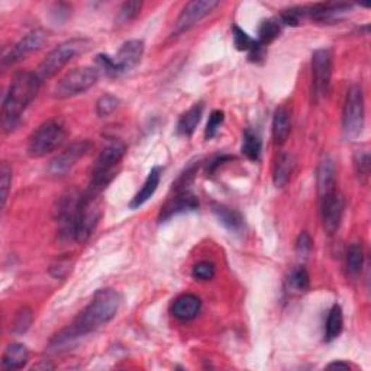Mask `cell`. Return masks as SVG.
<instances>
[{
  "instance_id": "cell-40",
  "label": "cell",
  "mask_w": 371,
  "mask_h": 371,
  "mask_svg": "<svg viewBox=\"0 0 371 371\" xmlns=\"http://www.w3.org/2000/svg\"><path fill=\"white\" fill-rule=\"evenodd\" d=\"M313 250V240L312 236L309 235V232L303 231L296 240V253L300 257H306L310 254V251Z\"/></svg>"
},
{
  "instance_id": "cell-17",
  "label": "cell",
  "mask_w": 371,
  "mask_h": 371,
  "mask_svg": "<svg viewBox=\"0 0 371 371\" xmlns=\"http://www.w3.org/2000/svg\"><path fill=\"white\" fill-rule=\"evenodd\" d=\"M316 186L320 197L336 189V167H335V162L329 155L324 157L320 164H317Z\"/></svg>"
},
{
  "instance_id": "cell-5",
  "label": "cell",
  "mask_w": 371,
  "mask_h": 371,
  "mask_svg": "<svg viewBox=\"0 0 371 371\" xmlns=\"http://www.w3.org/2000/svg\"><path fill=\"white\" fill-rule=\"evenodd\" d=\"M67 137L66 126L59 119H49L38 126L28 141V155L41 158L61 147Z\"/></svg>"
},
{
  "instance_id": "cell-8",
  "label": "cell",
  "mask_w": 371,
  "mask_h": 371,
  "mask_svg": "<svg viewBox=\"0 0 371 371\" xmlns=\"http://www.w3.org/2000/svg\"><path fill=\"white\" fill-rule=\"evenodd\" d=\"M332 54L328 48H320L312 56V96L316 103L322 102L331 86Z\"/></svg>"
},
{
  "instance_id": "cell-19",
  "label": "cell",
  "mask_w": 371,
  "mask_h": 371,
  "mask_svg": "<svg viewBox=\"0 0 371 371\" xmlns=\"http://www.w3.org/2000/svg\"><path fill=\"white\" fill-rule=\"evenodd\" d=\"M212 214L219 221V224L232 233H238L244 229V218L240 212L222 205V203H212Z\"/></svg>"
},
{
  "instance_id": "cell-13",
  "label": "cell",
  "mask_w": 371,
  "mask_h": 371,
  "mask_svg": "<svg viewBox=\"0 0 371 371\" xmlns=\"http://www.w3.org/2000/svg\"><path fill=\"white\" fill-rule=\"evenodd\" d=\"M321 199V219L324 229L328 233L336 232L341 225L343 214V197L335 189L331 193L320 197Z\"/></svg>"
},
{
  "instance_id": "cell-20",
  "label": "cell",
  "mask_w": 371,
  "mask_h": 371,
  "mask_svg": "<svg viewBox=\"0 0 371 371\" xmlns=\"http://www.w3.org/2000/svg\"><path fill=\"white\" fill-rule=\"evenodd\" d=\"M160 180H162V169L155 166L148 173V176L142 184V188L138 190V193L134 197H132L129 207L130 209H138L144 203H147L154 196V193L157 192L158 186H160Z\"/></svg>"
},
{
  "instance_id": "cell-18",
  "label": "cell",
  "mask_w": 371,
  "mask_h": 371,
  "mask_svg": "<svg viewBox=\"0 0 371 371\" xmlns=\"http://www.w3.org/2000/svg\"><path fill=\"white\" fill-rule=\"evenodd\" d=\"M202 309V300L192 293H184L178 296L173 306H171V313L174 317H177L178 321H192L200 313Z\"/></svg>"
},
{
  "instance_id": "cell-25",
  "label": "cell",
  "mask_w": 371,
  "mask_h": 371,
  "mask_svg": "<svg viewBox=\"0 0 371 371\" xmlns=\"http://www.w3.org/2000/svg\"><path fill=\"white\" fill-rule=\"evenodd\" d=\"M243 154L251 162H258L262 152V140L257 130L247 128L243 134Z\"/></svg>"
},
{
  "instance_id": "cell-12",
  "label": "cell",
  "mask_w": 371,
  "mask_h": 371,
  "mask_svg": "<svg viewBox=\"0 0 371 371\" xmlns=\"http://www.w3.org/2000/svg\"><path fill=\"white\" fill-rule=\"evenodd\" d=\"M218 6L219 2H217V0H195V2H189L183 8L176 20V32L181 34L192 30L193 26H196Z\"/></svg>"
},
{
  "instance_id": "cell-32",
  "label": "cell",
  "mask_w": 371,
  "mask_h": 371,
  "mask_svg": "<svg viewBox=\"0 0 371 371\" xmlns=\"http://www.w3.org/2000/svg\"><path fill=\"white\" fill-rule=\"evenodd\" d=\"M232 34H233V44L238 51H247L250 52L255 45L257 39L251 38L244 30H241L238 25L232 26Z\"/></svg>"
},
{
  "instance_id": "cell-11",
  "label": "cell",
  "mask_w": 371,
  "mask_h": 371,
  "mask_svg": "<svg viewBox=\"0 0 371 371\" xmlns=\"http://www.w3.org/2000/svg\"><path fill=\"white\" fill-rule=\"evenodd\" d=\"M92 150V144L86 140L73 142L70 147H67L61 154L54 157L48 166V171L51 176L54 177H63L66 176L78 160L85 158Z\"/></svg>"
},
{
  "instance_id": "cell-31",
  "label": "cell",
  "mask_w": 371,
  "mask_h": 371,
  "mask_svg": "<svg viewBox=\"0 0 371 371\" xmlns=\"http://www.w3.org/2000/svg\"><path fill=\"white\" fill-rule=\"evenodd\" d=\"M119 106V99L114 95H103L96 102V114L99 118H106L112 115Z\"/></svg>"
},
{
  "instance_id": "cell-41",
  "label": "cell",
  "mask_w": 371,
  "mask_h": 371,
  "mask_svg": "<svg viewBox=\"0 0 371 371\" xmlns=\"http://www.w3.org/2000/svg\"><path fill=\"white\" fill-rule=\"evenodd\" d=\"M327 368H341V370H350V364L347 363H342V361H335V363H331L328 364Z\"/></svg>"
},
{
  "instance_id": "cell-28",
  "label": "cell",
  "mask_w": 371,
  "mask_h": 371,
  "mask_svg": "<svg viewBox=\"0 0 371 371\" xmlns=\"http://www.w3.org/2000/svg\"><path fill=\"white\" fill-rule=\"evenodd\" d=\"M287 290L291 293H305L310 287V277L305 267H296L291 270L286 279Z\"/></svg>"
},
{
  "instance_id": "cell-14",
  "label": "cell",
  "mask_w": 371,
  "mask_h": 371,
  "mask_svg": "<svg viewBox=\"0 0 371 371\" xmlns=\"http://www.w3.org/2000/svg\"><path fill=\"white\" fill-rule=\"evenodd\" d=\"M144 49H145V45L140 39L126 41L118 51V54L114 57L118 75L125 74L130 71L132 68H135L144 56Z\"/></svg>"
},
{
  "instance_id": "cell-26",
  "label": "cell",
  "mask_w": 371,
  "mask_h": 371,
  "mask_svg": "<svg viewBox=\"0 0 371 371\" xmlns=\"http://www.w3.org/2000/svg\"><path fill=\"white\" fill-rule=\"evenodd\" d=\"M283 30V23L280 22L279 18H270L262 20L260 28H258V42L262 47H267L269 44H272L273 41H276Z\"/></svg>"
},
{
  "instance_id": "cell-7",
  "label": "cell",
  "mask_w": 371,
  "mask_h": 371,
  "mask_svg": "<svg viewBox=\"0 0 371 371\" xmlns=\"http://www.w3.org/2000/svg\"><path fill=\"white\" fill-rule=\"evenodd\" d=\"M364 115H365V106H364L363 89L354 85L347 92L342 109V128H343V134H346L348 138H355L361 134V130L364 128Z\"/></svg>"
},
{
  "instance_id": "cell-33",
  "label": "cell",
  "mask_w": 371,
  "mask_h": 371,
  "mask_svg": "<svg viewBox=\"0 0 371 371\" xmlns=\"http://www.w3.org/2000/svg\"><path fill=\"white\" fill-rule=\"evenodd\" d=\"M32 321H34V315H32V310L30 308H23L20 309L16 316H15V321H13V332L18 334V335H22L25 334L26 331H28L32 325Z\"/></svg>"
},
{
  "instance_id": "cell-10",
  "label": "cell",
  "mask_w": 371,
  "mask_h": 371,
  "mask_svg": "<svg viewBox=\"0 0 371 371\" xmlns=\"http://www.w3.org/2000/svg\"><path fill=\"white\" fill-rule=\"evenodd\" d=\"M96 200L85 199L80 195V200H78V206L75 212V221H74V241L77 243L87 241L99 224L100 209Z\"/></svg>"
},
{
  "instance_id": "cell-23",
  "label": "cell",
  "mask_w": 371,
  "mask_h": 371,
  "mask_svg": "<svg viewBox=\"0 0 371 371\" xmlns=\"http://www.w3.org/2000/svg\"><path fill=\"white\" fill-rule=\"evenodd\" d=\"M295 157L290 152H281L276 158V164L273 170V180L277 188H284V186L288 183L291 174H293L295 170Z\"/></svg>"
},
{
  "instance_id": "cell-3",
  "label": "cell",
  "mask_w": 371,
  "mask_h": 371,
  "mask_svg": "<svg viewBox=\"0 0 371 371\" xmlns=\"http://www.w3.org/2000/svg\"><path fill=\"white\" fill-rule=\"evenodd\" d=\"M125 152H126V145L119 140L112 141L100 151L93 166L87 189L82 193L85 199L95 200L100 196V193L106 188H108L116 176L115 169L122 162Z\"/></svg>"
},
{
  "instance_id": "cell-37",
  "label": "cell",
  "mask_w": 371,
  "mask_h": 371,
  "mask_svg": "<svg viewBox=\"0 0 371 371\" xmlns=\"http://www.w3.org/2000/svg\"><path fill=\"white\" fill-rule=\"evenodd\" d=\"M305 16H308V8H291L284 11L279 19L283 26H298Z\"/></svg>"
},
{
  "instance_id": "cell-35",
  "label": "cell",
  "mask_w": 371,
  "mask_h": 371,
  "mask_svg": "<svg viewBox=\"0 0 371 371\" xmlns=\"http://www.w3.org/2000/svg\"><path fill=\"white\" fill-rule=\"evenodd\" d=\"M11 186H12V167L9 166V163L4 162L2 167H0V190H2V209L6 206Z\"/></svg>"
},
{
  "instance_id": "cell-15",
  "label": "cell",
  "mask_w": 371,
  "mask_h": 371,
  "mask_svg": "<svg viewBox=\"0 0 371 371\" xmlns=\"http://www.w3.org/2000/svg\"><path fill=\"white\" fill-rule=\"evenodd\" d=\"M197 207H199V200L193 193H190L189 190L176 192V196L169 199L166 205L162 207L160 215H158V221L166 222L176 215L186 214V212H193Z\"/></svg>"
},
{
  "instance_id": "cell-2",
  "label": "cell",
  "mask_w": 371,
  "mask_h": 371,
  "mask_svg": "<svg viewBox=\"0 0 371 371\" xmlns=\"http://www.w3.org/2000/svg\"><path fill=\"white\" fill-rule=\"evenodd\" d=\"M41 83L37 74L31 71H19L13 75L2 103V128L5 132L16 129L22 114L37 97Z\"/></svg>"
},
{
  "instance_id": "cell-39",
  "label": "cell",
  "mask_w": 371,
  "mask_h": 371,
  "mask_svg": "<svg viewBox=\"0 0 371 371\" xmlns=\"http://www.w3.org/2000/svg\"><path fill=\"white\" fill-rule=\"evenodd\" d=\"M71 272V261L68 258H60L51 264L49 273L54 279H64Z\"/></svg>"
},
{
  "instance_id": "cell-6",
  "label": "cell",
  "mask_w": 371,
  "mask_h": 371,
  "mask_svg": "<svg viewBox=\"0 0 371 371\" xmlns=\"http://www.w3.org/2000/svg\"><path fill=\"white\" fill-rule=\"evenodd\" d=\"M99 80V70L96 67H78L68 71L52 90V97L64 100L90 90Z\"/></svg>"
},
{
  "instance_id": "cell-29",
  "label": "cell",
  "mask_w": 371,
  "mask_h": 371,
  "mask_svg": "<svg viewBox=\"0 0 371 371\" xmlns=\"http://www.w3.org/2000/svg\"><path fill=\"white\" fill-rule=\"evenodd\" d=\"M363 264H364V250L361 244L354 243L347 250V257H346L347 273L353 277L358 276L363 269Z\"/></svg>"
},
{
  "instance_id": "cell-4",
  "label": "cell",
  "mask_w": 371,
  "mask_h": 371,
  "mask_svg": "<svg viewBox=\"0 0 371 371\" xmlns=\"http://www.w3.org/2000/svg\"><path fill=\"white\" fill-rule=\"evenodd\" d=\"M89 47L90 42L85 38H73L61 42L41 61L35 71L37 77L41 82L49 80V78H52L61 68H64L75 56L87 51Z\"/></svg>"
},
{
  "instance_id": "cell-1",
  "label": "cell",
  "mask_w": 371,
  "mask_h": 371,
  "mask_svg": "<svg viewBox=\"0 0 371 371\" xmlns=\"http://www.w3.org/2000/svg\"><path fill=\"white\" fill-rule=\"evenodd\" d=\"M122 302H123L122 295L118 290L114 288L97 290L92 302L80 313H78L73 324L51 339L49 348L56 351L64 350L68 346H71L75 339L86 336L97 331L99 328L108 325L118 315Z\"/></svg>"
},
{
  "instance_id": "cell-34",
  "label": "cell",
  "mask_w": 371,
  "mask_h": 371,
  "mask_svg": "<svg viewBox=\"0 0 371 371\" xmlns=\"http://www.w3.org/2000/svg\"><path fill=\"white\" fill-rule=\"evenodd\" d=\"M141 8H142L141 2H126V4H123L122 8L119 9L116 22L119 25H125V23H128L130 20H134L140 15Z\"/></svg>"
},
{
  "instance_id": "cell-9",
  "label": "cell",
  "mask_w": 371,
  "mask_h": 371,
  "mask_svg": "<svg viewBox=\"0 0 371 371\" xmlns=\"http://www.w3.org/2000/svg\"><path fill=\"white\" fill-rule=\"evenodd\" d=\"M48 39V34L42 28H37L26 34L22 39H19L11 49H8L2 57V68L8 70L15 64L20 63L26 57H30L34 52L39 51Z\"/></svg>"
},
{
  "instance_id": "cell-21",
  "label": "cell",
  "mask_w": 371,
  "mask_h": 371,
  "mask_svg": "<svg viewBox=\"0 0 371 371\" xmlns=\"http://www.w3.org/2000/svg\"><path fill=\"white\" fill-rule=\"evenodd\" d=\"M30 360V351L23 343L13 342L5 350L2 357V368L5 371H16L26 365Z\"/></svg>"
},
{
  "instance_id": "cell-36",
  "label": "cell",
  "mask_w": 371,
  "mask_h": 371,
  "mask_svg": "<svg viewBox=\"0 0 371 371\" xmlns=\"http://www.w3.org/2000/svg\"><path fill=\"white\" fill-rule=\"evenodd\" d=\"M224 121H225V114L222 111H214V112L210 114L207 125H206V129H205V138L207 141L212 140L218 134L222 123H224Z\"/></svg>"
},
{
  "instance_id": "cell-27",
  "label": "cell",
  "mask_w": 371,
  "mask_h": 371,
  "mask_svg": "<svg viewBox=\"0 0 371 371\" xmlns=\"http://www.w3.org/2000/svg\"><path fill=\"white\" fill-rule=\"evenodd\" d=\"M343 329V313L339 305H334L327 317V325H325V341L331 342L336 339Z\"/></svg>"
},
{
  "instance_id": "cell-38",
  "label": "cell",
  "mask_w": 371,
  "mask_h": 371,
  "mask_svg": "<svg viewBox=\"0 0 371 371\" xmlns=\"http://www.w3.org/2000/svg\"><path fill=\"white\" fill-rule=\"evenodd\" d=\"M215 266L209 261H200L197 262L196 266L193 267L192 270V276L196 279V280H202V281H207V280H212L215 277Z\"/></svg>"
},
{
  "instance_id": "cell-22",
  "label": "cell",
  "mask_w": 371,
  "mask_h": 371,
  "mask_svg": "<svg viewBox=\"0 0 371 371\" xmlns=\"http://www.w3.org/2000/svg\"><path fill=\"white\" fill-rule=\"evenodd\" d=\"M203 109H205L203 103L199 102V103H195L189 111H186L178 119L177 134L181 137H186V138L192 137L195 134V130H196L200 119H202Z\"/></svg>"
},
{
  "instance_id": "cell-16",
  "label": "cell",
  "mask_w": 371,
  "mask_h": 371,
  "mask_svg": "<svg viewBox=\"0 0 371 371\" xmlns=\"http://www.w3.org/2000/svg\"><path fill=\"white\" fill-rule=\"evenodd\" d=\"M351 4H317L308 8V16L321 23H335L353 11Z\"/></svg>"
},
{
  "instance_id": "cell-30",
  "label": "cell",
  "mask_w": 371,
  "mask_h": 371,
  "mask_svg": "<svg viewBox=\"0 0 371 371\" xmlns=\"http://www.w3.org/2000/svg\"><path fill=\"white\" fill-rule=\"evenodd\" d=\"M354 167H355V174L358 180L364 184H367L368 177H370V169H371V158L368 151L363 150L355 154L354 158Z\"/></svg>"
},
{
  "instance_id": "cell-24",
  "label": "cell",
  "mask_w": 371,
  "mask_h": 371,
  "mask_svg": "<svg viewBox=\"0 0 371 371\" xmlns=\"http://www.w3.org/2000/svg\"><path fill=\"white\" fill-rule=\"evenodd\" d=\"M291 130V114L286 108V106H280V108L274 112L273 116V138L277 145H281L287 141Z\"/></svg>"
}]
</instances>
